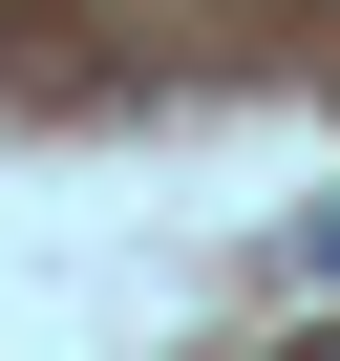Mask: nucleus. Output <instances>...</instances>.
<instances>
[{"instance_id": "nucleus-1", "label": "nucleus", "mask_w": 340, "mask_h": 361, "mask_svg": "<svg viewBox=\"0 0 340 361\" xmlns=\"http://www.w3.org/2000/svg\"><path fill=\"white\" fill-rule=\"evenodd\" d=\"M319 361H340V340H319Z\"/></svg>"}]
</instances>
